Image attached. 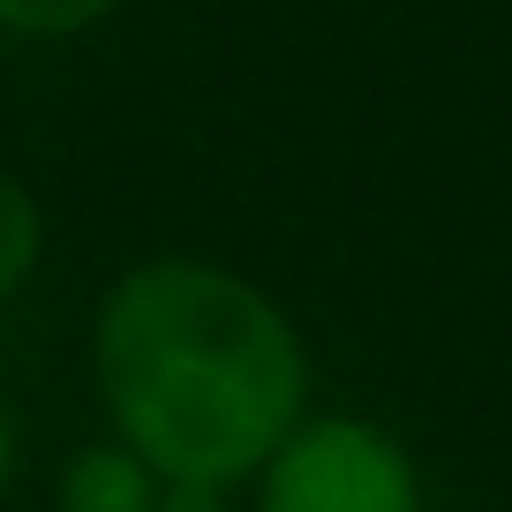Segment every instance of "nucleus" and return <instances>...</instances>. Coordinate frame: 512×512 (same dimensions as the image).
<instances>
[{
	"instance_id": "7ed1b4c3",
	"label": "nucleus",
	"mask_w": 512,
	"mask_h": 512,
	"mask_svg": "<svg viewBox=\"0 0 512 512\" xmlns=\"http://www.w3.org/2000/svg\"><path fill=\"white\" fill-rule=\"evenodd\" d=\"M159 497H166V482L151 475L121 437L83 445L76 460H68V475H61V512H159Z\"/></svg>"
},
{
	"instance_id": "f257e3e1",
	"label": "nucleus",
	"mask_w": 512,
	"mask_h": 512,
	"mask_svg": "<svg viewBox=\"0 0 512 512\" xmlns=\"http://www.w3.org/2000/svg\"><path fill=\"white\" fill-rule=\"evenodd\" d=\"M98 400L166 490H234L309 415V347L256 279L151 256L91 317Z\"/></svg>"
},
{
	"instance_id": "39448f33",
	"label": "nucleus",
	"mask_w": 512,
	"mask_h": 512,
	"mask_svg": "<svg viewBox=\"0 0 512 512\" xmlns=\"http://www.w3.org/2000/svg\"><path fill=\"white\" fill-rule=\"evenodd\" d=\"M121 0H0V31L8 38H76L106 23Z\"/></svg>"
},
{
	"instance_id": "20e7f679",
	"label": "nucleus",
	"mask_w": 512,
	"mask_h": 512,
	"mask_svg": "<svg viewBox=\"0 0 512 512\" xmlns=\"http://www.w3.org/2000/svg\"><path fill=\"white\" fill-rule=\"evenodd\" d=\"M38 249H46L38 196L0 166V302H16V294H23V279L38 272Z\"/></svg>"
},
{
	"instance_id": "423d86ee",
	"label": "nucleus",
	"mask_w": 512,
	"mask_h": 512,
	"mask_svg": "<svg viewBox=\"0 0 512 512\" xmlns=\"http://www.w3.org/2000/svg\"><path fill=\"white\" fill-rule=\"evenodd\" d=\"M159 512H226V490H166Z\"/></svg>"
},
{
	"instance_id": "0eeeda50",
	"label": "nucleus",
	"mask_w": 512,
	"mask_h": 512,
	"mask_svg": "<svg viewBox=\"0 0 512 512\" xmlns=\"http://www.w3.org/2000/svg\"><path fill=\"white\" fill-rule=\"evenodd\" d=\"M8 482H16V415L0 400V497H8Z\"/></svg>"
},
{
	"instance_id": "f03ea898",
	"label": "nucleus",
	"mask_w": 512,
	"mask_h": 512,
	"mask_svg": "<svg viewBox=\"0 0 512 512\" xmlns=\"http://www.w3.org/2000/svg\"><path fill=\"white\" fill-rule=\"evenodd\" d=\"M249 482L256 512H422L415 452L362 415H302Z\"/></svg>"
}]
</instances>
